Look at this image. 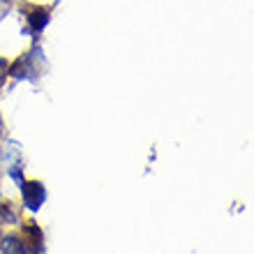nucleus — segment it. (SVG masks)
I'll use <instances>...</instances> for the list:
<instances>
[{
  "instance_id": "f257e3e1",
  "label": "nucleus",
  "mask_w": 254,
  "mask_h": 254,
  "mask_svg": "<svg viewBox=\"0 0 254 254\" xmlns=\"http://www.w3.org/2000/svg\"><path fill=\"white\" fill-rule=\"evenodd\" d=\"M0 164L7 169V174L12 176L16 183H21V167H23V157H21V146L19 143H7L0 150Z\"/></svg>"
},
{
  "instance_id": "f03ea898",
  "label": "nucleus",
  "mask_w": 254,
  "mask_h": 254,
  "mask_svg": "<svg viewBox=\"0 0 254 254\" xmlns=\"http://www.w3.org/2000/svg\"><path fill=\"white\" fill-rule=\"evenodd\" d=\"M21 194H23V206L28 210H40V206L47 201V188L40 181H21Z\"/></svg>"
},
{
  "instance_id": "7ed1b4c3",
  "label": "nucleus",
  "mask_w": 254,
  "mask_h": 254,
  "mask_svg": "<svg viewBox=\"0 0 254 254\" xmlns=\"http://www.w3.org/2000/svg\"><path fill=\"white\" fill-rule=\"evenodd\" d=\"M23 248H26V254H44V234L37 222H26L23 224Z\"/></svg>"
},
{
  "instance_id": "20e7f679",
  "label": "nucleus",
  "mask_w": 254,
  "mask_h": 254,
  "mask_svg": "<svg viewBox=\"0 0 254 254\" xmlns=\"http://www.w3.org/2000/svg\"><path fill=\"white\" fill-rule=\"evenodd\" d=\"M47 23H49V12L44 7H33V9H28V26L33 28V33L44 30Z\"/></svg>"
},
{
  "instance_id": "39448f33",
  "label": "nucleus",
  "mask_w": 254,
  "mask_h": 254,
  "mask_svg": "<svg viewBox=\"0 0 254 254\" xmlns=\"http://www.w3.org/2000/svg\"><path fill=\"white\" fill-rule=\"evenodd\" d=\"M2 254H26V248H23V241L19 236L9 234L7 238H2Z\"/></svg>"
},
{
  "instance_id": "423d86ee",
  "label": "nucleus",
  "mask_w": 254,
  "mask_h": 254,
  "mask_svg": "<svg viewBox=\"0 0 254 254\" xmlns=\"http://www.w3.org/2000/svg\"><path fill=\"white\" fill-rule=\"evenodd\" d=\"M19 222V210L14 208L12 201L0 203V224H16Z\"/></svg>"
},
{
  "instance_id": "0eeeda50",
  "label": "nucleus",
  "mask_w": 254,
  "mask_h": 254,
  "mask_svg": "<svg viewBox=\"0 0 254 254\" xmlns=\"http://www.w3.org/2000/svg\"><path fill=\"white\" fill-rule=\"evenodd\" d=\"M2 238H5V236H2V231H0V245H2Z\"/></svg>"
},
{
  "instance_id": "6e6552de",
  "label": "nucleus",
  "mask_w": 254,
  "mask_h": 254,
  "mask_svg": "<svg viewBox=\"0 0 254 254\" xmlns=\"http://www.w3.org/2000/svg\"><path fill=\"white\" fill-rule=\"evenodd\" d=\"M0 136H2V121H0Z\"/></svg>"
}]
</instances>
